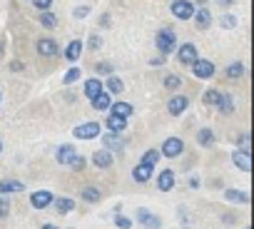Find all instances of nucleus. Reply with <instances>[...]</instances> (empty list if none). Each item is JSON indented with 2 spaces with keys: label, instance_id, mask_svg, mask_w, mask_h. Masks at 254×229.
<instances>
[{
  "label": "nucleus",
  "instance_id": "f257e3e1",
  "mask_svg": "<svg viewBox=\"0 0 254 229\" xmlns=\"http://www.w3.org/2000/svg\"><path fill=\"white\" fill-rule=\"evenodd\" d=\"M157 50L162 53V55H170V53H175V45H177V35H175V30H170V28H162L160 33H157Z\"/></svg>",
  "mask_w": 254,
  "mask_h": 229
},
{
  "label": "nucleus",
  "instance_id": "f03ea898",
  "mask_svg": "<svg viewBox=\"0 0 254 229\" xmlns=\"http://www.w3.org/2000/svg\"><path fill=\"white\" fill-rule=\"evenodd\" d=\"M170 10H172V15L180 18V20H190V18L194 15V5L190 3V0H175V3L170 5Z\"/></svg>",
  "mask_w": 254,
  "mask_h": 229
},
{
  "label": "nucleus",
  "instance_id": "7ed1b4c3",
  "mask_svg": "<svg viewBox=\"0 0 254 229\" xmlns=\"http://www.w3.org/2000/svg\"><path fill=\"white\" fill-rule=\"evenodd\" d=\"M72 135H75L77 140H95V137L100 135V125H97V122H85V125L75 127Z\"/></svg>",
  "mask_w": 254,
  "mask_h": 229
},
{
  "label": "nucleus",
  "instance_id": "20e7f679",
  "mask_svg": "<svg viewBox=\"0 0 254 229\" xmlns=\"http://www.w3.org/2000/svg\"><path fill=\"white\" fill-rule=\"evenodd\" d=\"M182 152H185V142L180 137H170V140H165L160 155H165V157H180Z\"/></svg>",
  "mask_w": 254,
  "mask_h": 229
},
{
  "label": "nucleus",
  "instance_id": "39448f33",
  "mask_svg": "<svg viewBox=\"0 0 254 229\" xmlns=\"http://www.w3.org/2000/svg\"><path fill=\"white\" fill-rule=\"evenodd\" d=\"M192 72H194V77H202V80H207V77H212L214 75V62H209V60H194L192 62Z\"/></svg>",
  "mask_w": 254,
  "mask_h": 229
},
{
  "label": "nucleus",
  "instance_id": "423d86ee",
  "mask_svg": "<svg viewBox=\"0 0 254 229\" xmlns=\"http://www.w3.org/2000/svg\"><path fill=\"white\" fill-rule=\"evenodd\" d=\"M177 60H180L182 65H192V62L197 60V48H194L192 43L180 45V50H177Z\"/></svg>",
  "mask_w": 254,
  "mask_h": 229
},
{
  "label": "nucleus",
  "instance_id": "0eeeda50",
  "mask_svg": "<svg viewBox=\"0 0 254 229\" xmlns=\"http://www.w3.org/2000/svg\"><path fill=\"white\" fill-rule=\"evenodd\" d=\"M53 192H48V189H40V192H33V197H30V202H33V207L35 209H45V207H50L53 204Z\"/></svg>",
  "mask_w": 254,
  "mask_h": 229
},
{
  "label": "nucleus",
  "instance_id": "6e6552de",
  "mask_svg": "<svg viewBox=\"0 0 254 229\" xmlns=\"http://www.w3.org/2000/svg\"><path fill=\"white\" fill-rule=\"evenodd\" d=\"M137 219H140V224L147 227V229H160V217H155V214H152L150 209H145V207L137 209Z\"/></svg>",
  "mask_w": 254,
  "mask_h": 229
},
{
  "label": "nucleus",
  "instance_id": "1a4fd4ad",
  "mask_svg": "<svg viewBox=\"0 0 254 229\" xmlns=\"http://www.w3.org/2000/svg\"><path fill=\"white\" fill-rule=\"evenodd\" d=\"M187 105H190V100L185 97V95H177V97H172L170 102H167V110H170V114H182L185 110H187Z\"/></svg>",
  "mask_w": 254,
  "mask_h": 229
},
{
  "label": "nucleus",
  "instance_id": "9d476101",
  "mask_svg": "<svg viewBox=\"0 0 254 229\" xmlns=\"http://www.w3.org/2000/svg\"><path fill=\"white\" fill-rule=\"evenodd\" d=\"M38 53L43 57H53V55H58V43L50 38H43V40H38Z\"/></svg>",
  "mask_w": 254,
  "mask_h": 229
},
{
  "label": "nucleus",
  "instance_id": "9b49d317",
  "mask_svg": "<svg viewBox=\"0 0 254 229\" xmlns=\"http://www.w3.org/2000/svg\"><path fill=\"white\" fill-rule=\"evenodd\" d=\"M157 187H160L162 192H170V189L175 187V172H172V170H162L160 177H157Z\"/></svg>",
  "mask_w": 254,
  "mask_h": 229
},
{
  "label": "nucleus",
  "instance_id": "f8f14e48",
  "mask_svg": "<svg viewBox=\"0 0 254 229\" xmlns=\"http://www.w3.org/2000/svg\"><path fill=\"white\" fill-rule=\"evenodd\" d=\"M232 160H234V165L242 170V172H249L252 170V160H249V152H242V150H237L234 155H232Z\"/></svg>",
  "mask_w": 254,
  "mask_h": 229
},
{
  "label": "nucleus",
  "instance_id": "ddd939ff",
  "mask_svg": "<svg viewBox=\"0 0 254 229\" xmlns=\"http://www.w3.org/2000/svg\"><path fill=\"white\" fill-rule=\"evenodd\" d=\"M112 107V112L110 114H115V117H122V120H127L132 114V105H127V102H115V105H110Z\"/></svg>",
  "mask_w": 254,
  "mask_h": 229
},
{
  "label": "nucleus",
  "instance_id": "4468645a",
  "mask_svg": "<svg viewBox=\"0 0 254 229\" xmlns=\"http://www.w3.org/2000/svg\"><path fill=\"white\" fill-rule=\"evenodd\" d=\"M192 18H194V23H197V28H199V30H207V28H209V23H212V15H209V10H207V8H199Z\"/></svg>",
  "mask_w": 254,
  "mask_h": 229
},
{
  "label": "nucleus",
  "instance_id": "2eb2a0df",
  "mask_svg": "<svg viewBox=\"0 0 254 229\" xmlns=\"http://www.w3.org/2000/svg\"><path fill=\"white\" fill-rule=\"evenodd\" d=\"M100 92H102V82H100L97 77H90V80L85 82V95H87L90 100H95Z\"/></svg>",
  "mask_w": 254,
  "mask_h": 229
},
{
  "label": "nucleus",
  "instance_id": "dca6fc26",
  "mask_svg": "<svg viewBox=\"0 0 254 229\" xmlns=\"http://www.w3.org/2000/svg\"><path fill=\"white\" fill-rule=\"evenodd\" d=\"M92 162H95V167H102V170H105V167L112 165V155H110L107 150H100V152L92 155Z\"/></svg>",
  "mask_w": 254,
  "mask_h": 229
},
{
  "label": "nucleus",
  "instance_id": "f3484780",
  "mask_svg": "<svg viewBox=\"0 0 254 229\" xmlns=\"http://www.w3.org/2000/svg\"><path fill=\"white\" fill-rule=\"evenodd\" d=\"M80 53H82V43H80V40H72V43L67 45V50H65V57H67L70 62H77Z\"/></svg>",
  "mask_w": 254,
  "mask_h": 229
},
{
  "label": "nucleus",
  "instance_id": "a211bd4d",
  "mask_svg": "<svg viewBox=\"0 0 254 229\" xmlns=\"http://www.w3.org/2000/svg\"><path fill=\"white\" fill-rule=\"evenodd\" d=\"M72 160H75V147L63 145V147L58 150V162H60V165H70Z\"/></svg>",
  "mask_w": 254,
  "mask_h": 229
},
{
  "label": "nucleus",
  "instance_id": "6ab92c4d",
  "mask_svg": "<svg viewBox=\"0 0 254 229\" xmlns=\"http://www.w3.org/2000/svg\"><path fill=\"white\" fill-rule=\"evenodd\" d=\"M132 177H135L137 182H147V179L152 177V167H147V165H142V162H140V165L132 170Z\"/></svg>",
  "mask_w": 254,
  "mask_h": 229
},
{
  "label": "nucleus",
  "instance_id": "aec40b11",
  "mask_svg": "<svg viewBox=\"0 0 254 229\" xmlns=\"http://www.w3.org/2000/svg\"><path fill=\"white\" fill-rule=\"evenodd\" d=\"M23 182L18 179H5V182H0V194H5V192H23Z\"/></svg>",
  "mask_w": 254,
  "mask_h": 229
},
{
  "label": "nucleus",
  "instance_id": "412c9836",
  "mask_svg": "<svg viewBox=\"0 0 254 229\" xmlns=\"http://www.w3.org/2000/svg\"><path fill=\"white\" fill-rule=\"evenodd\" d=\"M110 105H112V100H110L107 92H100V95L92 100V107H95V110H110Z\"/></svg>",
  "mask_w": 254,
  "mask_h": 229
},
{
  "label": "nucleus",
  "instance_id": "4be33fe9",
  "mask_svg": "<svg viewBox=\"0 0 254 229\" xmlns=\"http://www.w3.org/2000/svg\"><path fill=\"white\" fill-rule=\"evenodd\" d=\"M197 140H199V145H202V147H209V145L214 142V132H212L209 127H202V130L197 132Z\"/></svg>",
  "mask_w": 254,
  "mask_h": 229
},
{
  "label": "nucleus",
  "instance_id": "5701e85b",
  "mask_svg": "<svg viewBox=\"0 0 254 229\" xmlns=\"http://www.w3.org/2000/svg\"><path fill=\"white\" fill-rule=\"evenodd\" d=\"M53 202H55L58 214H67V212L75 207V202H72V199H67V197H60V199H53Z\"/></svg>",
  "mask_w": 254,
  "mask_h": 229
},
{
  "label": "nucleus",
  "instance_id": "b1692460",
  "mask_svg": "<svg viewBox=\"0 0 254 229\" xmlns=\"http://www.w3.org/2000/svg\"><path fill=\"white\" fill-rule=\"evenodd\" d=\"M107 127H110V132H115V135H117V132H122L127 125H125V120H122V117H115V114H110V117H107Z\"/></svg>",
  "mask_w": 254,
  "mask_h": 229
},
{
  "label": "nucleus",
  "instance_id": "393cba45",
  "mask_svg": "<svg viewBox=\"0 0 254 229\" xmlns=\"http://www.w3.org/2000/svg\"><path fill=\"white\" fill-rule=\"evenodd\" d=\"M105 87H107V92H110V95H120V92L125 90L122 80H120V77H115V75H112V77L107 80V85H105Z\"/></svg>",
  "mask_w": 254,
  "mask_h": 229
},
{
  "label": "nucleus",
  "instance_id": "a878e982",
  "mask_svg": "<svg viewBox=\"0 0 254 229\" xmlns=\"http://www.w3.org/2000/svg\"><path fill=\"white\" fill-rule=\"evenodd\" d=\"M224 197H227L229 202H239V204H247V202H249V197H247L244 192H237V189H227Z\"/></svg>",
  "mask_w": 254,
  "mask_h": 229
},
{
  "label": "nucleus",
  "instance_id": "bb28decb",
  "mask_svg": "<svg viewBox=\"0 0 254 229\" xmlns=\"http://www.w3.org/2000/svg\"><path fill=\"white\" fill-rule=\"evenodd\" d=\"M219 100H222V92H219V90H207V92H204V102H207L209 107H217Z\"/></svg>",
  "mask_w": 254,
  "mask_h": 229
},
{
  "label": "nucleus",
  "instance_id": "cd10ccee",
  "mask_svg": "<svg viewBox=\"0 0 254 229\" xmlns=\"http://www.w3.org/2000/svg\"><path fill=\"white\" fill-rule=\"evenodd\" d=\"M224 114H232L234 112V100L229 97V95H222V100H219V105H217Z\"/></svg>",
  "mask_w": 254,
  "mask_h": 229
},
{
  "label": "nucleus",
  "instance_id": "c85d7f7f",
  "mask_svg": "<svg viewBox=\"0 0 254 229\" xmlns=\"http://www.w3.org/2000/svg\"><path fill=\"white\" fill-rule=\"evenodd\" d=\"M157 162H160V152H157V150H147V152H145V157H142V165L155 167Z\"/></svg>",
  "mask_w": 254,
  "mask_h": 229
},
{
  "label": "nucleus",
  "instance_id": "c756f323",
  "mask_svg": "<svg viewBox=\"0 0 254 229\" xmlns=\"http://www.w3.org/2000/svg\"><path fill=\"white\" fill-rule=\"evenodd\" d=\"M40 25L50 30V28H55V25H58V18H55L53 13H43V15H40Z\"/></svg>",
  "mask_w": 254,
  "mask_h": 229
},
{
  "label": "nucleus",
  "instance_id": "7c9ffc66",
  "mask_svg": "<svg viewBox=\"0 0 254 229\" xmlns=\"http://www.w3.org/2000/svg\"><path fill=\"white\" fill-rule=\"evenodd\" d=\"M242 72H244V65H242V62H234V65L227 67V77H232V80L242 77Z\"/></svg>",
  "mask_w": 254,
  "mask_h": 229
},
{
  "label": "nucleus",
  "instance_id": "2f4dec72",
  "mask_svg": "<svg viewBox=\"0 0 254 229\" xmlns=\"http://www.w3.org/2000/svg\"><path fill=\"white\" fill-rule=\"evenodd\" d=\"M77 80H80V67H70V70L65 72V80H63V82H65V85H72V82H77Z\"/></svg>",
  "mask_w": 254,
  "mask_h": 229
},
{
  "label": "nucleus",
  "instance_id": "473e14b6",
  "mask_svg": "<svg viewBox=\"0 0 254 229\" xmlns=\"http://www.w3.org/2000/svg\"><path fill=\"white\" fill-rule=\"evenodd\" d=\"M180 85H182V77H180V75H167V77H165V87H167V90H177Z\"/></svg>",
  "mask_w": 254,
  "mask_h": 229
},
{
  "label": "nucleus",
  "instance_id": "72a5a7b5",
  "mask_svg": "<svg viewBox=\"0 0 254 229\" xmlns=\"http://www.w3.org/2000/svg\"><path fill=\"white\" fill-rule=\"evenodd\" d=\"M102 142H105V147H110V150H112V147H122V140H120L115 132L105 135V140H102Z\"/></svg>",
  "mask_w": 254,
  "mask_h": 229
},
{
  "label": "nucleus",
  "instance_id": "f704fd0d",
  "mask_svg": "<svg viewBox=\"0 0 254 229\" xmlns=\"http://www.w3.org/2000/svg\"><path fill=\"white\" fill-rule=\"evenodd\" d=\"M82 199H87V202H97V199H100V192L92 189V187H85V189H82Z\"/></svg>",
  "mask_w": 254,
  "mask_h": 229
},
{
  "label": "nucleus",
  "instance_id": "c9c22d12",
  "mask_svg": "<svg viewBox=\"0 0 254 229\" xmlns=\"http://www.w3.org/2000/svg\"><path fill=\"white\" fill-rule=\"evenodd\" d=\"M115 224H117L120 229H130V227H132V222L127 219V217H122V214H117V217H115Z\"/></svg>",
  "mask_w": 254,
  "mask_h": 229
},
{
  "label": "nucleus",
  "instance_id": "e433bc0d",
  "mask_svg": "<svg viewBox=\"0 0 254 229\" xmlns=\"http://www.w3.org/2000/svg\"><path fill=\"white\" fill-rule=\"evenodd\" d=\"M70 167H72V170H77V172H80V170H85V157L75 155V160L70 162Z\"/></svg>",
  "mask_w": 254,
  "mask_h": 229
},
{
  "label": "nucleus",
  "instance_id": "4c0bfd02",
  "mask_svg": "<svg viewBox=\"0 0 254 229\" xmlns=\"http://www.w3.org/2000/svg\"><path fill=\"white\" fill-rule=\"evenodd\" d=\"M8 212H10V202L5 197H0V217H8Z\"/></svg>",
  "mask_w": 254,
  "mask_h": 229
},
{
  "label": "nucleus",
  "instance_id": "58836bf2",
  "mask_svg": "<svg viewBox=\"0 0 254 229\" xmlns=\"http://www.w3.org/2000/svg\"><path fill=\"white\" fill-rule=\"evenodd\" d=\"M53 5V0H35V8L38 10H43V13H48V8Z\"/></svg>",
  "mask_w": 254,
  "mask_h": 229
},
{
  "label": "nucleus",
  "instance_id": "ea45409f",
  "mask_svg": "<svg viewBox=\"0 0 254 229\" xmlns=\"http://www.w3.org/2000/svg\"><path fill=\"white\" fill-rule=\"evenodd\" d=\"M222 25H224V28H234V25H237V18H232V15H224V18H222Z\"/></svg>",
  "mask_w": 254,
  "mask_h": 229
},
{
  "label": "nucleus",
  "instance_id": "a19ab883",
  "mask_svg": "<svg viewBox=\"0 0 254 229\" xmlns=\"http://www.w3.org/2000/svg\"><path fill=\"white\" fill-rule=\"evenodd\" d=\"M87 45H90V48H92V50H100V45H102V40H100V38H97V35H92V38H90V40H87Z\"/></svg>",
  "mask_w": 254,
  "mask_h": 229
},
{
  "label": "nucleus",
  "instance_id": "79ce46f5",
  "mask_svg": "<svg viewBox=\"0 0 254 229\" xmlns=\"http://www.w3.org/2000/svg\"><path fill=\"white\" fill-rule=\"evenodd\" d=\"M87 13H90V8H87V5H80V8L75 10V18H85Z\"/></svg>",
  "mask_w": 254,
  "mask_h": 229
},
{
  "label": "nucleus",
  "instance_id": "37998d69",
  "mask_svg": "<svg viewBox=\"0 0 254 229\" xmlns=\"http://www.w3.org/2000/svg\"><path fill=\"white\" fill-rule=\"evenodd\" d=\"M95 70H97V72H102V75H107V72H112V67H110L107 62H100V65H97Z\"/></svg>",
  "mask_w": 254,
  "mask_h": 229
},
{
  "label": "nucleus",
  "instance_id": "c03bdc74",
  "mask_svg": "<svg viewBox=\"0 0 254 229\" xmlns=\"http://www.w3.org/2000/svg\"><path fill=\"white\" fill-rule=\"evenodd\" d=\"M239 142H242V152H249V135H242Z\"/></svg>",
  "mask_w": 254,
  "mask_h": 229
},
{
  "label": "nucleus",
  "instance_id": "a18cd8bd",
  "mask_svg": "<svg viewBox=\"0 0 254 229\" xmlns=\"http://www.w3.org/2000/svg\"><path fill=\"white\" fill-rule=\"evenodd\" d=\"M10 70H13V72H20V70H23V62H15V60H13V62H10Z\"/></svg>",
  "mask_w": 254,
  "mask_h": 229
},
{
  "label": "nucleus",
  "instance_id": "49530a36",
  "mask_svg": "<svg viewBox=\"0 0 254 229\" xmlns=\"http://www.w3.org/2000/svg\"><path fill=\"white\" fill-rule=\"evenodd\" d=\"M217 3H219L222 8H229V5H234V0H217Z\"/></svg>",
  "mask_w": 254,
  "mask_h": 229
},
{
  "label": "nucleus",
  "instance_id": "de8ad7c7",
  "mask_svg": "<svg viewBox=\"0 0 254 229\" xmlns=\"http://www.w3.org/2000/svg\"><path fill=\"white\" fill-rule=\"evenodd\" d=\"M190 187H192V189H194V187H199V179H197V177H192V179H190Z\"/></svg>",
  "mask_w": 254,
  "mask_h": 229
},
{
  "label": "nucleus",
  "instance_id": "09e8293b",
  "mask_svg": "<svg viewBox=\"0 0 254 229\" xmlns=\"http://www.w3.org/2000/svg\"><path fill=\"white\" fill-rule=\"evenodd\" d=\"M43 229H58V227H53V224H45V227H43Z\"/></svg>",
  "mask_w": 254,
  "mask_h": 229
},
{
  "label": "nucleus",
  "instance_id": "8fccbe9b",
  "mask_svg": "<svg viewBox=\"0 0 254 229\" xmlns=\"http://www.w3.org/2000/svg\"><path fill=\"white\" fill-rule=\"evenodd\" d=\"M0 150H3V142H0Z\"/></svg>",
  "mask_w": 254,
  "mask_h": 229
}]
</instances>
